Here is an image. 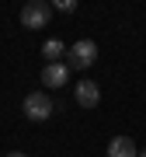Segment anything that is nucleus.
Returning a JSON list of instances; mask_svg holds the SVG:
<instances>
[{"label": "nucleus", "mask_w": 146, "mask_h": 157, "mask_svg": "<svg viewBox=\"0 0 146 157\" xmlns=\"http://www.w3.org/2000/svg\"><path fill=\"white\" fill-rule=\"evenodd\" d=\"M94 59H97V42L94 39H80V42H73L66 49V67H73V70L94 67Z\"/></svg>", "instance_id": "nucleus-1"}, {"label": "nucleus", "mask_w": 146, "mask_h": 157, "mask_svg": "<svg viewBox=\"0 0 146 157\" xmlns=\"http://www.w3.org/2000/svg\"><path fill=\"white\" fill-rule=\"evenodd\" d=\"M52 108H56V105H52V98L45 94V91H31V94L24 98V105H21V112L28 115L31 122H45V119L52 115Z\"/></svg>", "instance_id": "nucleus-2"}, {"label": "nucleus", "mask_w": 146, "mask_h": 157, "mask_svg": "<svg viewBox=\"0 0 146 157\" xmlns=\"http://www.w3.org/2000/svg\"><path fill=\"white\" fill-rule=\"evenodd\" d=\"M52 17V7L45 4V0H31V4L21 7V25L24 28H45Z\"/></svg>", "instance_id": "nucleus-3"}, {"label": "nucleus", "mask_w": 146, "mask_h": 157, "mask_svg": "<svg viewBox=\"0 0 146 157\" xmlns=\"http://www.w3.org/2000/svg\"><path fill=\"white\" fill-rule=\"evenodd\" d=\"M73 101H77L80 108H94L97 101H101V87H97L94 80H80V84L73 87Z\"/></svg>", "instance_id": "nucleus-4"}, {"label": "nucleus", "mask_w": 146, "mask_h": 157, "mask_svg": "<svg viewBox=\"0 0 146 157\" xmlns=\"http://www.w3.org/2000/svg\"><path fill=\"white\" fill-rule=\"evenodd\" d=\"M70 80V67L66 63H45L42 67V84L45 87H66Z\"/></svg>", "instance_id": "nucleus-5"}, {"label": "nucleus", "mask_w": 146, "mask_h": 157, "mask_svg": "<svg viewBox=\"0 0 146 157\" xmlns=\"http://www.w3.org/2000/svg\"><path fill=\"white\" fill-rule=\"evenodd\" d=\"M108 157H139L136 140H129V136H111V143H108Z\"/></svg>", "instance_id": "nucleus-6"}, {"label": "nucleus", "mask_w": 146, "mask_h": 157, "mask_svg": "<svg viewBox=\"0 0 146 157\" xmlns=\"http://www.w3.org/2000/svg\"><path fill=\"white\" fill-rule=\"evenodd\" d=\"M42 56L49 59V63H59V56H66V45H63L59 39H45V45H42Z\"/></svg>", "instance_id": "nucleus-7"}, {"label": "nucleus", "mask_w": 146, "mask_h": 157, "mask_svg": "<svg viewBox=\"0 0 146 157\" xmlns=\"http://www.w3.org/2000/svg\"><path fill=\"white\" fill-rule=\"evenodd\" d=\"M56 11H63V14L77 11V0H56Z\"/></svg>", "instance_id": "nucleus-8"}, {"label": "nucleus", "mask_w": 146, "mask_h": 157, "mask_svg": "<svg viewBox=\"0 0 146 157\" xmlns=\"http://www.w3.org/2000/svg\"><path fill=\"white\" fill-rule=\"evenodd\" d=\"M7 157H28V154H21V150H14V154H7Z\"/></svg>", "instance_id": "nucleus-9"}, {"label": "nucleus", "mask_w": 146, "mask_h": 157, "mask_svg": "<svg viewBox=\"0 0 146 157\" xmlns=\"http://www.w3.org/2000/svg\"><path fill=\"white\" fill-rule=\"evenodd\" d=\"M139 157H146V150H139Z\"/></svg>", "instance_id": "nucleus-10"}]
</instances>
